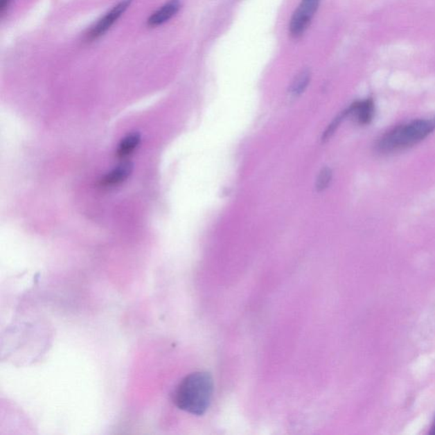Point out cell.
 I'll use <instances>...</instances> for the list:
<instances>
[{"mask_svg":"<svg viewBox=\"0 0 435 435\" xmlns=\"http://www.w3.org/2000/svg\"><path fill=\"white\" fill-rule=\"evenodd\" d=\"M430 434L435 435V418H434V421L433 423L432 427H431Z\"/></svg>","mask_w":435,"mask_h":435,"instance_id":"4fadbf2b","label":"cell"},{"mask_svg":"<svg viewBox=\"0 0 435 435\" xmlns=\"http://www.w3.org/2000/svg\"><path fill=\"white\" fill-rule=\"evenodd\" d=\"M10 3L11 0H0V15H1V17H3V15L8 10Z\"/></svg>","mask_w":435,"mask_h":435,"instance_id":"7c38bea8","label":"cell"},{"mask_svg":"<svg viewBox=\"0 0 435 435\" xmlns=\"http://www.w3.org/2000/svg\"><path fill=\"white\" fill-rule=\"evenodd\" d=\"M141 134L134 133L126 136L118 145L117 150V157L118 159H126L127 157L132 154L136 151L139 145L141 144Z\"/></svg>","mask_w":435,"mask_h":435,"instance_id":"ba28073f","label":"cell"},{"mask_svg":"<svg viewBox=\"0 0 435 435\" xmlns=\"http://www.w3.org/2000/svg\"><path fill=\"white\" fill-rule=\"evenodd\" d=\"M348 117V111L345 110L337 116L335 120L331 123V125H329L328 129L326 130L323 136H322V141L325 142L329 140L333 136V134L335 133V131L337 130V127H339L341 123H342L343 120L345 118Z\"/></svg>","mask_w":435,"mask_h":435,"instance_id":"8fae6325","label":"cell"},{"mask_svg":"<svg viewBox=\"0 0 435 435\" xmlns=\"http://www.w3.org/2000/svg\"><path fill=\"white\" fill-rule=\"evenodd\" d=\"M134 165L132 163L127 162L120 164L114 170L109 172L100 181V186L103 187H112L118 186L126 181L132 174Z\"/></svg>","mask_w":435,"mask_h":435,"instance_id":"52a82bcc","label":"cell"},{"mask_svg":"<svg viewBox=\"0 0 435 435\" xmlns=\"http://www.w3.org/2000/svg\"><path fill=\"white\" fill-rule=\"evenodd\" d=\"M132 3V0H123L115 6L109 12L96 22L95 25L89 30L87 35H86V39L88 41H94L100 39L101 36H103L112 26L117 22L118 19L122 17V15L129 8Z\"/></svg>","mask_w":435,"mask_h":435,"instance_id":"277c9868","label":"cell"},{"mask_svg":"<svg viewBox=\"0 0 435 435\" xmlns=\"http://www.w3.org/2000/svg\"><path fill=\"white\" fill-rule=\"evenodd\" d=\"M321 0H302L290 20V32L294 37L302 36L308 29Z\"/></svg>","mask_w":435,"mask_h":435,"instance_id":"3957f363","label":"cell"},{"mask_svg":"<svg viewBox=\"0 0 435 435\" xmlns=\"http://www.w3.org/2000/svg\"><path fill=\"white\" fill-rule=\"evenodd\" d=\"M181 8V3L179 0H170L148 18V25L152 28L159 27L171 20Z\"/></svg>","mask_w":435,"mask_h":435,"instance_id":"8992f818","label":"cell"},{"mask_svg":"<svg viewBox=\"0 0 435 435\" xmlns=\"http://www.w3.org/2000/svg\"><path fill=\"white\" fill-rule=\"evenodd\" d=\"M348 116H351L361 125H369L375 114V105L372 99H366L351 105L347 109Z\"/></svg>","mask_w":435,"mask_h":435,"instance_id":"5b68a950","label":"cell"},{"mask_svg":"<svg viewBox=\"0 0 435 435\" xmlns=\"http://www.w3.org/2000/svg\"><path fill=\"white\" fill-rule=\"evenodd\" d=\"M213 381L208 373L197 372L184 378L172 393V402L179 410L202 416L211 403Z\"/></svg>","mask_w":435,"mask_h":435,"instance_id":"6da1fadb","label":"cell"},{"mask_svg":"<svg viewBox=\"0 0 435 435\" xmlns=\"http://www.w3.org/2000/svg\"><path fill=\"white\" fill-rule=\"evenodd\" d=\"M311 73L309 69H303L292 81L290 87V94L292 96L298 97L301 96L305 91L310 82Z\"/></svg>","mask_w":435,"mask_h":435,"instance_id":"9c48e42d","label":"cell"},{"mask_svg":"<svg viewBox=\"0 0 435 435\" xmlns=\"http://www.w3.org/2000/svg\"><path fill=\"white\" fill-rule=\"evenodd\" d=\"M435 130V117L414 120L396 126L378 141L377 150L381 153H393L420 143Z\"/></svg>","mask_w":435,"mask_h":435,"instance_id":"7a4b0ae2","label":"cell"},{"mask_svg":"<svg viewBox=\"0 0 435 435\" xmlns=\"http://www.w3.org/2000/svg\"><path fill=\"white\" fill-rule=\"evenodd\" d=\"M332 179V172L331 168L325 167L319 172L316 182V190L317 193H321L328 188Z\"/></svg>","mask_w":435,"mask_h":435,"instance_id":"30bf717a","label":"cell"}]
</instances>
